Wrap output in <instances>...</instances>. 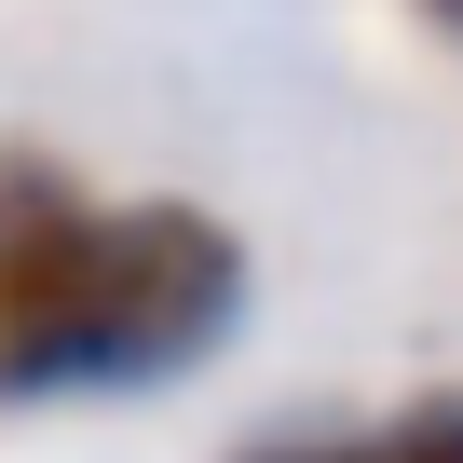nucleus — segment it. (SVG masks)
Listing matches in <instances>:
<instances>
[{
    "label": "nucleus",
    "instance_id": "7ed1b4c3",
    "mask_svg": "<svg viewBox=\"0 0 463 463\" xmlns=\"http://www.w3.org/2000/svg\"><path fill=\"white\" fill-rule=\"evenodd\" d=\"M422 14H436V28H449V42H463V0H422Z\"/></svg>",
    "mask_w": 463,
    "mask_h": 463
},
{
    "label": "nucleus",
    "instance_id": "f03ea898",
    "mask_svg": "<svg viewBox=\"0 0 463 463\" xmlns=\"http://www.w3.org/2000/svg\"><path fill=\"white\" fill-rule=\"evenodd\" d=\"M232 463H463V395H422V409H382L341 436H246Z\"/></svg>",
    "mask_w": 463,
    "mask_h": 463
},
{
    "label": "nucleus",
    "instance_id": "f257e3e1",
    "mask_svg": "<svg viewBox=\"0 0 463 463\" xmlns=\"http://www.w3.org/2000/svg\"><path fill=\"white\" fill-rule=\"evenodd\" d=\"M246 327V232L164 191H82L69 164H0V409L164 395Z\"/></svg>",
    "mask_w": 463,
    "mask_h": 463
}]
</instances>
